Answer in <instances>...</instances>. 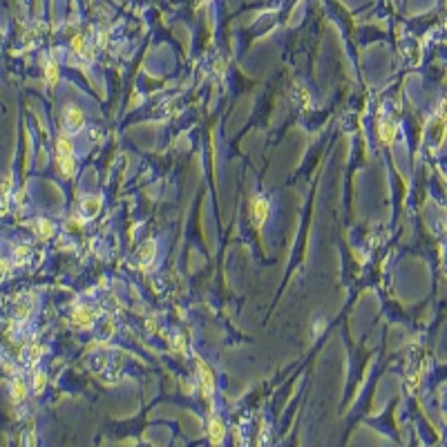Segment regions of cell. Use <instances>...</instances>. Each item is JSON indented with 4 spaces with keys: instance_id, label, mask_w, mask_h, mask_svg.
Wrapping results in <instances>:
<instances>
[{
    "instance_id": "cell-1",
    "label": "cell",
    "mask_w": 447,
    "mask_h": 447,
    "mask_svg": "<svg viewBox=\"0 0 447 447\" xmlns=\"http://www.w3.org/2000/svg\"><path fill=\"white\" fill-rule=\"evenodd\" d=\"M268 215H271V204H268L266 197H255L253 204H250V219L257 228H262L264 224L268 222Z\"/></svg>"
},
{
    "instance_id": "cell-2",
    "label": "cell",
    "mask_w": 447,
    "mask_h": 447,
    "mask_svg": "<svg viewBox=\"0 0 447 447\" xmlns=\"http://www.w3.org/2000/svg\"><path fill=\"white\" fill-rule=\"evenodd\" d=\"M197 375H199V384H201V391H204V398H213L215 391V373L204 360H197Z\"/></svg>"
},
{
    "instance_id": "cell-3",
    "label": "cell",
    "mask_w": 447,
    "mask_h": 447,
    "mask_svg": "<svg viewBox=\"0 0 447 447\" xmlns=\"http://www.w3.org/2000/svg\"><path fill=\"white\" fill-rule=\"evenodd\" d=\"M65 125L70 132H80L85 128V114L78 105H67L65 107Z\"/></svg>"
},
{
    "instance_id": "cell-4",
    "label": "cell",
    "mask_w": 447,
    "mask_h": 447,
    "mask_svg": "<svg viewBox=\"0 0 447 447\" xmlns=\"http://www.w3.org/2000/svg\"><path fill=\"white\" fill-rule=\"evenodd\" d=\"M396 134H398V125L393 123L391 119L380 121V125H378V139H380V143H384V146H393V141H396Z\"/></svg>"
},
{
    "instance_id": "cell-5",
    "label": "cell",
    "mask_w": 447,
    "mask_h": 447,
    "mask_svg": "<svg viewBox=\"0 0 447 447\" xmlns=\"http://www.w3.org/2000/svg\"><path fill=\"white\" fill-rule=\"evenodd\" d=\"M72 324L74 326H80V329H89L94 324V313L92 308L87 306H76L74 313H72Z\"/></svg>"
},
{
    "instance_id": "cell-6",
    "label": "cell",
    "mask_w": 447,
    "mask_h": 447,
    "mask_svg": "<svg viewBox=\"0 0 447 447\" xmlns=\"http://www.w3.org/2000/svg\"><path fill=\"white\" fill-rule=\"evenodd\" d=\"M224 436H226V425H224V420L219 418V416H213L208 423V438L213 445H219V443L224 441Z\"/></svg>"
},
{
    "instance_id": "cell-7",
    "label": "cell",
    "mask_w": 447,
    "mask_h": 447,
    "mask_svg": "<svg viewBox=\"0 0 447 447\" xmlns=\"http://www.w3.org/2000/svg\"><path fill=\"white\" fill-rule=\"evenodd\" d=\"M429 132H432L434 146H443V143H445V134H447V121H443L441 116H436L432 128H429Z\"/></svg>"
},
{
    "instance_id": "cell-8",
    "label": "cell",
    "mask_w": 447,
    "mask_h": 447,
    "mask_svg": "<svg viewBox=\"0 0 447 447\" xmlns=\"http://www.w3.org/2000/svg\"><path fill=\"white\" fill-rule=\"evenodd\" d=\"M137 257H139V264H141V266H148V264H152V259L156 257V241L148 239L146 244L139 248Z\"/></svg>"
},
{
    "instance_id": "cell-9",
    "label": "cell",
    "mask_w": 447,
    "mask_h": 447,
    "mask_svg": "<svg viewBox=\"0 0 447 447\" xmlns=\"http://www.w3.org/2000/svg\"><path fill=\"white\" fill-rule=\"evenodd\" d=\"M72 52H74L76 56L85 58V61H89V58H92V49H89V45H87V40H85V36H80V34L72 38Z\"/></svg>"
},
{
    "instance_id": "cell-10",
    "label": "cell",
    "mask_w": 447,
    "mask_h": 447,
    "mask_svg": "<svg viewBox=\"0 0 447 447\" xmlns=\"http://www.w3.org/2000/svg\"><path fill=\"white\" fill-rule=\"evenodd\" d=\"M98 210H101V199H98V197H85V199L80 201V213H83V217H87V219L96 217Z\"/></svg>"
},
{
    "instance_id": "cell-11",
    "label": "cell",
    "mask_w": 447,
    "mask_h": 447,
    "mask_svg": "<svg viewBox=\"0 0 447 447\" xmlns=\"http://www.w3.org/2000/svg\"><path fill=\"white\" fill-rule=\"evenodd\" d=\"M56 163H58V170H61L65 177H74V174H76V159H74V154H72V156H56Z\"/></svg>"
},
{
    "instance_id": "cell-12",
    "label": "cell",
    "mask_w": 447,
    "mask_h": 447,
    "mask_svg": "<svg viewBox=\"0 0 447 447\" xmlns=\"http://www.w3.org/2000/svg\"><path fill=\"white\" fill-rule=\"evenodd\" d=\"M9 393H11V400H13V402L25 400V396H27V384L22 382L20 378H16V380L11 382V391H9Z\"/></svg>"
},
{
    "instance_id": "cell-13",
    "label": "cell",
    "mask_w": 447,
    "mask_h": 447,
    "mask_svg": "<svg viewBox=\"0 0 447 447\" xmlns=\"http://www.w3.org/2000/svg\"><path fill=\"white\" fill-rule=\"evenodd\" d=\"M74 154V146L67 137H58L56 141V156H72Z\"/></svg>"
},
{
    "instance_id": "cell-14",
    "label": "cell",
    "mask_w": 447,
    "mask_h": 447,
    "mask_svg": "<svg viewBox=\"0 0 447 447\" xmlns=\"http://www.w3.org/2000/svg\"><path fill=\"white\" fill-rule=\"evenodd\" d=\"M36 230H38V237L40 239H49V237H54V224L49 222V219H40L38 226H36Z\"/></svg>"
},
{
    "instance_id": "cell-15",
    "label": "cell",
    "mask_w": 447,
    "mask_h": 447,
    "mask_svg": "<svg viewBox=\"0 0 447 447\" xmlns=\"http://www.w3.org/2000/svg\"><path fill=\"white\" fill-rule=\"evenodd\" d=\"M45 80H47V83L52 85V87L58 83V63L49 61L47 65H45Z\"/></svg>"
},
{
    "instance_id": "cell-16",
    "label": "cell",
    "mask_w": 447,
    "mask_h": 447,
    "mask_svg": "<svg viewBox=\"0 0 447 447\" xmlns=\"http://www.w3.org/2000/svg\"><path fill=\"white\" fill-rule=\"evenodd\" d=\"M45 384H47V375H45V371H36V375H34V391L40 393L45 389Z\"/></svg>"
},
{
    "instance_id": "cell-17",
    "label": "cell",
    "mask_w": 447,
    "mask_h": 447,
    "mask_svg": "<svg viewBox=\"0 0 447 447\" xmlns=\"http://www.w3.org/2000/svg\"><path fill=\"white\" fill-rule=\"evenodd\" d=\"M29 311H31V304H27V299H22V302L16 306V317L18 320H25V317L29 315Z\"/></svg>"
},
{
    "instance_id": "cell-18",
    "label": "cell",
    "mask_w": 447,
    "mask_h": 447,
    "mask_svg": "<svg viewBox=\"0 0 447 447\" xmlns=\"http://www.w3.org/2000/svg\"><path fill=\"white\" fill-rule=\"evenodd\" d=\"M40 353H43V349H40L38 344H31V347L27 349V353H25V356L29 358V362H36V360H38V358H40Z\"/></svg>"
},
{
    "instance_id": "cell-19",
    "label": "cell",
    "mask_w": 447,
    "mask_h": 447,
    "mask_svg": "<svg viewBox=\"0 0 447 447\" xmlns=\"http://www.w3.org/2000/svg\"><path fill=\"white\" fill-rule=\"evenodd\" d=\"M438 116H441L443 121H447V98H443V103L438 105Z\"/></svg>"
},
{
    "instance_id": "cell-20",
    "label": "cell",
    "mask_w": 447,
    "mask_h": 447,
    "mask_svg": "<svg viewBox=\"0 0 447 447\" xmlns=\"http://www.w3.org/2000/svg\"><path fill=\"white\" fill-rule=\"evenodd\" d=\"M25 255H27V248H25V246H20V248L16 250V262H25Z\"/></svg>"
}]
</instances>
